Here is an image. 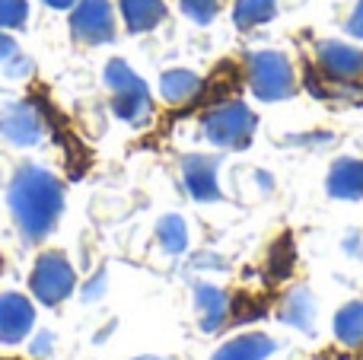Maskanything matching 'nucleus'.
<instances>
[{
  "label": "nucleus",
  "instance_id": "nucleus-9",
  "mask_svg": "<svg viewBox=\"0 0 363 360\" xmlns=\"http://www.w3.org/2000/svg\"><path fill=\"white\" fill-rule=\"evenodd\" d=\"M217 157H207V153H188L182 157V185L194 201H223V191H220V179H217Z\"/></svg>",
  "mask_w": 363,
  "mask_h": 360
},
{
  "label": "nucleus",
  "instance_id": "nucleus-22",
  "mask_svg": "<svg viewBox=\"0 0 363 360\" xmlns=\"http://www.w3.org/2000/svg\"><path fill=\"white\" fill-rule=\"evenodd\" d=\"M106 287H108V281H106V271H99L89 284H83V291H80V297H83V303H96V300L106 293Z\"/></svg>",
  "mask_w": 363,
  "mask_h": 360
},
{
  "label": "nucleus",
  "instance_id": "nucleus-19",
  "mask_svg": "<svg viewBox=\"0 0 363 360\" xmlns=\"http://www.w3.org/2000/svg\"><path fill=\"white\" fill-rule=\"evenodd\" d=\"M277 13V0H236L233 4V23L236 29H255V26L274 19Z\"/></svg>",
  "mask_w": 363,
  "mask_h": 360
},
{
  "label": "nucleus",
  "instance_id": "nucleus-23",
  "mask_svg": "<svg viewBox=\"0 0 363 360\" xmlns=\"http://www.w3.org/2000/svg\"><path fill=\"white\" fill-rule=\"evenodd\" d=\"M4 74L10 77V80H23V77L32 74V61H29V57H23V55L10 57V61L4 64Z\"/></svg>",
  "mask_w": 363,
  "mask_h": 360
},
{
  "label": "nucleus",
  "instance_id": "nucleus-25",
  "mask_svg": "<svg viewBox=\"0 0 363 360\" xmlns=\"http://www.w3.org/2000/svg\"><path fill=\"white\" fill-rule=\"evenodd\" d=\"M347 32H351L354 38H363V0L354 4L351 16H347Z\"/></svg>",
  "mask_w": 363,
  "mask_h": 360
},
{
  "label": "nucleus",
  "instance_id": "nucleus-3",
  "mask_svg": "<svg viewBox=\"0 0 363 360\" xmlns=\"http://www.w3.org/2000/svg\"><path fill=\"white\" fill-rule=\"evenodd\" d=\"M255 128H258L255 112L239 99L213 106L201 121V134L207 137V144L223 147V150H245L252 144V137H255Z\"/></svg>",
  "mask_w": 363,
  "mask_h": 360
},
{
  "label": "nucleus",
  "instance_id": "nucleus-4",
  "mask_svg": "<svg viewBox=\"0 0 363 360\" xmlns=\"http://www.w3.org/2000/svg\"><path fill=\"white\" fill-rule=\"evenodd\" d=\"M245 77L249 89L262 102H281L296 93L294 64L284 51H252L245 61Z\"/></svg>",
  "mask_w": 363,
  "mask_h": 360
},
{
  "label": "nucleus",
  "instance_id": "nucleus-24",
  "mask_svg": "<svg viewBox=\"0 0 363 360\" xmlns=\"http://www.w3.org/2000/svg\"><path fill=\"white\" fill-rule=\"evenodd\" d=\"M51 348H55V335H51V332H42V335H35L29 342V354L32 357H48Z\"/></svg>",
  "mask_w": 363,
  "mask_h": 360
},
{
  "label": "nucleus",
  "instance_id": "nucleus-11",
  "mask_svg": "<svg viewBox=\"0 0 363 360\" xmlns=\"http://www.w3.org/2000/svg\"><path fill=\"white\" fill-rule=\"evenodd\" d=\"M194 310H198L201 332L213 335V332H220L230 322L233 300H230V293L217 284H194Z\"/></svg>",
  "mask_w": 363,
  "mask_h": 360
},
{
  "label": "nucleus",
  "instance_id": "nucleus-6",
  "mask_svg": "<svg viewBox=\"0 0 363 360\" xmlns=\"http://www.w3.org/2000/svg\"><path fill=\"white\" fill-rule=\"evenodd\" d=\"M70 35L83 45H106L115 38L112 0H77L70 6Z\"/></svg>",
  "mask_w": 363,
  "mask_h": 360
},
{
  "label": "nucleus",
  "instance_id": "nucleus-14",
  "mask_svg": "<svg viewBox=\"0 0 363 360\" xmlns=\"http://www.w3.org/2000/svg\"><path fill=\"white\" fill-rule=\"evenodd\" d=\"M277 351V342L268 332H242L217 348L211 360H268Z\"/></svg>",
  "mask_w": 363,
  "mask_h": 360
},
{
  "label": "nucleus",
  "instance_id": "nucleus-5",
  "mask_svg": "<svg viewBox=\"0 0 363 360\" xmlns=\"http://www.w3.org/2000/svg\"><path fill=\"white\" fill-rule=\"evenodd\" d=\"M29 291L42 306H61L77 291V271L67 255L57 249H45L29 274Z\"/></svg>",
  "mask_w": 363,
  "mask_h": 360
},
{
  "label": "nucleus",
  "instance_id": "nucleus-18",
  "mask_svg": "<svg viewBox=\"0 0 363 360\" xmlns=\"http://www.w3.org/2000/svg\"><path fill=\"white\" fill-rule=\"evenodd\" d=\"M157 242L166 255H185L188 252V223L179 214H166L157 220Z\"/></svg>",
  "mask_w": 363,
  "mask_h": 360
},
{
  "label": "nucleus",
  "instance_id": "nucleus-12",
  "mask_svg": "<svg viewBox=\"0 0 363 360\" xmlns=\"http://www.w3.org/2000/svg\"><path fill=\"white\" fill-rule=\"evenodd\" d=\"M315 316H319V306H315V297L309 287H294L277 306V319L284 325H290L296 332H309V335L315 332Z\"/></svg>",
  "mask_w": 363,
  "mask_h": 360
},
{
  "label": "nucleus",
  "instance_id": "nucleus-21",
  "mask_svg": "<svg viewBox=\"0 0 363 360\" xmlns=\"http://www.w3.org/2000/svg\"><path fill=\"white\" fill-rule=\"evenodd\" d=\"M179 4H182V13L198 26L213 23V16L220 10V0H179Z\"/></svg>",
  "mask_w": 363,
  "mask_h": 360
},
{
  "label": "nucleus",
  "instance_id": "nucleus-13",
  "mask_svg": "<svg viewBox=\"0 0 363 360\" xmlns=\"http://www.w3.org/2000/svg\"><path fill=\"white\" fill-rule=\"evenodd\" d=\"M325 191L341 201H360L363 198V159L341 157L332 163L325 179Z\"/></svg>",
  "mask_w": 363,
  "mask_h": 360
},
{
  "label": "nucleus",
  "instance_id": "nucleus-16",
  "mask_svg": "<svg viewBox=\"0 0 363 360\" xmlns=\"http://www.w3.org/2000/svg\"><path fill=\"white\" fill-rule=\"evenodd\" d=\"M201 89H204V80L188 67H172L160 77V96L169 106H188L191 99L201 96Z\"/></svg>",
  "mask_w": 363,
  "mask_h": 360
},
{
  "label": "nucleus",
  "instance_id": "nucleus-7",
  "mask_svg": "<svg viewBox=\"0 0 363 360\" xmlns=\"http://www.w3.org/2000/svg\"><path fill=\"white\" fill-rule=\"evenodd\" d=\"M315 67L328 83H354L363 77V51L347 42H325L315 45Z\"/></svg>",
  "mask_w": 363,
  "mask_h": 360
},
{
  "label": "nucleus",
  "instance_id": "nucleus-29",
  "mask_svg": "<svg viewBox=\"0 0 363 360\" xmlns=\"http://www.w3.org/2000/svg\"><path fill=\"white\" fill-rule=\"evenodd\" d=\"M0 360H4V357H0Z\"/></svg>",
  "mask_w": 363,
  "mask_h": 360
},
{
  "label": "nucleus",
  "instance_id": "nucleus-15",
  "mask_svg": "<svg viewBox=\"0 0 363 360\" xmlns=\"http://www.w3.org/2000/svg\"><path fill=\"white\" fill-rule=\"evenodd\" d=\"M118 13L125 29L131 35H140L166 19V0H118Z\"/></svg>",
  "mask_w": 363,
  "mask_h": 360
},
{
  "label": "nucleus",
  "instance_id": "nucleus-28",
  "mask_svg": "<svg viewBox=\"0 0 363 360\" xmlns=\"http://www.w3.org/2000/svg\"><path fill=\"white\" fill-rule=\"evenodd\" d=\"M134 360H176V357H166V354H144V357H134Z\"/></svg>",
  "mask_w": 363,
  "mask_h": 360
},
{
  "label": "nucleus",
  "instance_id": "nucleus-1",
  "mask_svg": "<svg viewBox=\"0 0 363 360\" xmlns=\"http://www.w3.org/2000/svg\"><path fill=\"white\" fill-rule=\"evenodd\" d=\"M6 204L23 242H42L64 210V185L42 166H19L6 189Z\"/></svg>",
  "mask_w": 363,
  "mask_h": 360
},
{
  "label": "nucleus",
  "instance_id": "nucleus-10",
  "mask_svg": "<svg viewBox=\"0 0 363 360\" xmlns=\"http://www.w3.org/2000/svg\"><path fill=\"white\" fill-rule=\"evenodd\" d=\"M35 329V306L23 293H0V344H19Z\"/></svg>",
  "mask_w": 363,
  "mask_h": 360
},
{
  "label": "nucleus",
  "instance_id": "nucleus-17",
  "mask_svg": "<svg viewBox=\"0 0 363 360\" xmlns=\"http://www.w3.org/2000/svg\"><path fill=\"white\" fill-rule=\"evenodd\" d=\"M335 338L345 348H363V300H351L335 313Z\"/></svg>",
  "mask_w": 363,
  "mask_h": 360
},
{
  "label": "nucleus",
  "instance_id": "nucleus-2",
  "mask_svg": "<svg viewBox=\"0 0 363 360\" xmlns=\"http://www.w3.org/2000/svg\"><path fill=\"white\" fill-rule=\"evenodd\" d=\"M102 80H106L108 93H112V112L121 121H128L131 128H140L150 121L153 115L150 86L134 74L131 64H125L121 57H112L106 64V70H102Z\"/></svg>",
  "mask_w": 363,
  "mask_h": 360
},
{
  "label": "nucleus",
  "instance_id": "nucleus-8",
  "mask_svg": "<svg viewBox=\"0 0 363 360\" xmlns=\"http://www.w3.org/2000/svg\"><path fill=\"white\" fill-rule=\"evenodd\" d=\"M0 134L13 147H38L45 137V118L32 102H10L0 108Z\"/></svg>",
  "mask_w": 363,
  "mask_h": 360
},
{
  "label": "nucleus",
  "instance_id": "nucleus-27",
  "mask_svg": "<svg viewBox=\"0 0 363 360\" xmlns=\"http://www.w3.org/2000/svg\"><path fill=\"white\" fill-rule=\"evenodd\" d=\"M45 4H48L51 10H70V6H74L77 0H45Z\"/></svg>",
  "mask_w": 363,
  "mask_h": 360
},
{
  "label": "nucleus",
  "instance_id": "nucleus-20",
  "mask_svg": "<svg viewBox=\"0 0 363 360\" xmlns=\"http://www.w3.org/2000/svg\"><path fill=\"white\" fill-rule=\"evenodd\" d=\"M29 23V0H0V29L16 32Z\"/></svg>",
  "mask_w": 363,
  "mask_h": 360
},
{
  "label": "nucleus",
  "instance_id": "nucleus-26",
  "mask_svg": "<svg viewBox=\"0 0 363 360\" xmlns=\"http://www.w3.org/2000/svg\"><path fill=\"white\" fill-rule=\"evenodd\" d=\"M19 55V48H16V42H13L10 35H6L4 29H0V64H6L10 57H16Z\"/></svg>",
  "mask_w": 363,
  "mask_h": 360
}]
</instances>
